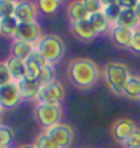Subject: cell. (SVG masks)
<instances>
[{
  "mask_svg": "<svg viewBox=\"0 0 140 148\" xmlns=\"http://www.w3.org/2000/svg\"><path fill=\"white\" fill-rule=\"evenodd\" d=\"M69 80L80 90H89L101 77V69L94 60L87 57H76L68 64Z\"/></svg>",
  "mask_w": 140,
  "mask_h": 148,
  "instance_id": "obj_1",
  "label": "cell"
},
{
  "mask_svg": "<svg viewBox=\"0 0 140 148\" xmlns=\"http://www.w3.org/2000/svg\"><path fill=\"white\" fill-rule=\"evenodd\" d=\"M129 68L118 61H109L102 68V77L109 90L117 95H124L127 83L131 77Z\"/></svg>",
  "mask_w": 140,
  "mask_h": 148,
  "instance_id": "obj_2",
  "label": "cell"
},
{
  "mask_svg": "<svg viewBox=\"0 0 140 148\" xmlns=\"http://www.w3.org/2000/svg\"><path fill=\"white\" fill-rule=\"evenodd\" d=\"M36 49L40 52L49 64L59 63L65 53V44L63 38L57 34H45L37 42Z\"/></svg>",
  "mask_w": 140,
  "mask_h": 148,
  "instance_id": "obj_3",
  "label": "cell"
},
{
  "mask_svg": "<svg viewBox=\"0 0 140 148\" xmlns=\"http://www.w3.org/2000/svg\"><path fill=\"white\" fill-rule=\"evenodd\" d=\"M36 118L44 130L49 129L53 125H57L63 117L61 103H40L36 105Z\"/></svg>",
  "mask_w": 140,
  "mask_h": 148,
  "instance_id": "obj_4",
  "label": "cell"
},
{
  "mask_svg": "<svg viewBox=\"0 0 140 148\" xmlns=\"http://www.w3.org/2000/svg\"><path fill=\"white\" fill-rule=\"evenodd\" d=\"M65 97V88L61 82L54 80L48 84H42L37 98L40 103H61Z\"/></svg>",
  "mask_w": 140,
  "mask_h": 148,
  "instance_id": "obj_5",
  "label": "cell"
},
{
  "mask_svg": "<svg viewBox=\"0 0 140 148\" xmlns=\"http://www.w3.org/2000/svg\"><path fill=\"white\" fill-rule=\"evenodd\" d=\"M23 99L18 90V86L15 82H11L8 84L0 87V106L4 110L18 108Z\"/></svg>",
  "mask_w": 140,
  "mask_h": 148,
  "instance_id": "obj_6",
  "label": "cell"
},
{
  "mask_svg": "<svg viewBox=\"0 0 140 148\" xmlns=\"http://www.w3.org/2000/svg\"><path fill=\"white\" fill-rule=\"evenodd\" d=\"M46 133L52 137L54 143L57 144L60 148H68L71 144H72L73 140V129L71 125L68 124H63L60 122L57 125H53L52 128L45 130Z\"/></svg>",
  "mask_w": 140,
  "mask_h": 148,
  "instance_id": "obj_7",
  "label": "cell"
},
{
  "mask_svg": "<svg viewBox=\"0 0 140 148\" xmlns=\"http://www.w3.org/2000/svg\"><path fill=\"white\" fill-rule=\"evenodd\" d=\"M38 7H37L36 1L32 0H21L15 4L14 10V16L18 19L19 23H26V22H36L38 18Z\"/></svg>",
  "mask_w": 140,
  "mask_h": 148,
  "instance_id": "obj_8",
  "label": "cell"
},
{
  "mask_svg": "<svg viewBox=\"0 0 140 148\" xmlns=\"http://www.w3.org/2000/svg\"><path fill=\"white\" fill-rule=\"evenodd\" d=\"M42 37V32L41 27L38 25V22H26V23H19L16 34L14 40H21L29 44L36 45L37 42L40 41V38Z\"/></svg>",
  "mask_w": 140,
  "mask_h": 148,
  "instance_id": "obj_9",
  "label": "cell"
},
{
  "mask_svg": "<svg viewBox=\"0 0 140 148\" xmlns=\"http://www.w3.org/2000/svg\"><path fill=\"white\" fill-rule=\"evenodd\" d=\"M135 121L128 118V117H122V118H118L113 122L112 125V136L113 139L118 143H124L125 140L129 137V136L133 133V130L136 129Z\"/></svg>",
  "mask_w": 140,
  "mask_h": 148,
  "instance_id": "obj_10",
  "label": "cell"
},
{
  "mask_svg": "<svg viewBox=\"0 0 140 148\" xmlns=\"http://www.w3.org/2000/svg\"><path fill=\"white\" fill-rule=\"evenodd\" d=\"M46 64H48L46 58L37 49H34V52L30 54V57L26 60V77L32 79V80H38L41 69Z\"/></svg>",
  "mask_w": 140,
  "mask_h": 148,
  "instance_id": "obj_11",
  "label": "cell"
},
{
  "mask_svg": "<svg viewBox=\"0 0 140 148\" xmlns=\"http://www.w3.org/2000/svg\"><path fill=\"white\" fill-rule=\"evenodd\" d=\"M71 30L75 36L82 41H93L100 36L98 32L95 30L90 19H83L78 22H71Z\"/></svg>",
  "mask_w": 140,
  "mask_h": 148,
  "instance_id": "obj_12",
  "label": "cell"
},
{
  "mask_svg": "<svg viewBox=\"0 0 140 148\" xmlns=\"http://www.w3.org/2000/svg\"><path fill=\"white\" fill-rule=\"evenodd\" d=\"M16 86L23 101H37L41 87H42L40 80H32L27 77L16 82Z\"/></svg>",
  "mask_w": 140,
  "mask_h": 148,
  "instance_id": "obj_13",
  "label": "cell"
},
{
  "mask_svg": "<svg viewBox=\"0 0 140 148\" xmlns=\"http://www.w3.org/2000/svg\"><path fill=\"white\" fill-rule=\"evenodd\" d=\"M109 36H110L112 42H113L116 46L129 48L131 41H132V36H133V30L127 29V27L118 26V25H114V26L112 27L110 33H109Z\"/></svg>",
  "mask_w": 140,
  "mask_h": 148,
  "instance_id": "obj_14",
  "label": "cell"
},
{
  "mask_svg": "<svg viewBox=\"0 0 140 148\" xmlns=\"http://www.w3.org/2000/svg\"><path fill=\"white\" fill-rule=\"evenodd\" d=\"M5 64L8 67L10 75L12 77V82H19L26 77V60H21L18 57L10 56L5 60Z\"/></svg>",
  "mask_w": 140,
  "mask_h": 148,
  "instance_id": "obj_15",
  "label": "cell"
},
{
  "mask_svg": "<svg viewBox=\"0 0 140 148\" xmlns=\"http://www.w3.org/2000/svg\"><path fill=\"white\" fill-rule=\"evenodd\" d=\"M34 49H36V46L33 44H29V42H25L21 40H12L10 52H11V56H14V57H18L21 60H27L30 57V54L34 52Z\"/></svg>",
  "mask_w": 140,
  "mask_h": 148,
  "instance_id": "obj_16",
  "label": "cell"
},
{
  "mask_svg": "<svg viewBox=\"0 0 140 148\" xmlns=\"http://www.w3.org/2000/svg\"><path fill=\"white\" fill-rule=\"evenodd\" d=\"M67 12H68L69 19H71V22H78V21L89 19V16H90V14L86 10L84 4L82 3V0H71L68 3Z\"/></svg>",
  "mask_w": 140,
  "mask_h": 148,
  "instance_id": "obj_17",
  "label": "cell"
},
{
  "mask_svg": "<svg viewBox=\"0 0 140 148\" xmlns=\"http://www.w3.org/2000/svg\"><path fill=\"white\" fill-rule=\"evenodd\" d=\"M116 25L127 27V29H131V30H136V29H139L140 22H139V19H137V15H136L135 10H122Z\"/></svg>",
  "mask_w": 140,
  "mask_h": 148,
  "instance_id": "obj_18",
  "label": "cell"
},
{
  "mask_svg": "<svg viewBox=\"0 0 140 148\" xmlns=\"http://www.w3.org/2000/svg\"><path fill=\"white\" fill-rule=\"evenodd\" d=\"M89 19H90V22L93 23V26L95 27V30L98 32V34H106V33H110L112 27L114 26V25H112V23L109 22V19L105 16V14L102 12V11L91 14L90 16H89Z\"/></svg>",
  "mask_w": 140,
  "mask_h": 148,
  "instance_id": "obj_19",
  "label": "cell"
},
{
  "mask_svg": "<svg viewBox=\"0 0 140 148\" xmlns=\"http://www.w3.org/2000/svg\"><path fill=\"white\" fill-rule=\"evenodd\" d=\"M19 22L15 16H8V18L0 19V36L5 37V38H15L16 30H18Z\"/></svg>",
  "mask_w": 140,
  "mask_h": 148,
  "instance_id": "obj_20",
  "label": "cell"
},
{
  "mask_svg": "<svg viewBox=\"0 0 140 148\" xmlns=\"http://www.w3.org/2000/svg\"><path fill=\"white\" fill-rule=\"evenodd\" d=\"M124 95L129 99H137L140 101V76H133L132 75L129 77V80L127 83Z\"/></svg>",
  "mask_w": 140,
  "mask_h": 148,
  "instance_id": "obj_21",
  "label": "cell"
},
{
  "mask_svg": "<svg viewBox=\"0 0 140 148\" xmlns=\"http://www.w3.org/2000/svg\"><path fill=\"white\" fill-rule=\"evenodd\" d=\"M38 11L45 15H53L60 7V0H36Z\"/></svg>",
  "mask_w": 140,
  "mask_h": 148,
  "instance_id": "obj_22",
  "label": "cell"
},
{
  "mask_svg": "<svg viewBox=\"0 0 140 148\" xmlns=\"http://www.w3.org/2000/svg\"><path fill=\"white\" fill-rule=\"evenodd\" d=\"M121 11H122V8L117 3L110 4V5H105L104 8H102V12L105 14V16L109 19V22L112 23V25H116V23H117V19H118V16H120Z\"/></svg>",
  "mask_w": 140,
  "mask_h": 148,
  "instance_id": "obj_23",
  "label": "cell"
},
{
  "mask_svg": "<svg viewBox=\"0 0 140 148\" xmlns=\"http://www.w3.org/2000/svg\"><path fill=\"white\" fill-rule=\"evenodd\" d=\"M14 141V132L10 126L0 124V147L10 148Z\"/></svg>",
  "mask_w": 140,
  "mask_h": 148,
  "instance_id": "obj_24",
  "label": "cell"
},
{
  "mask_svg": "<svg viewBox=\"0 0 140 148\" xmlns=\"http://www.w3.org/2000/svg\"><path fill=\"white\" fill-rule=\"evenodd\" d=\"M34 145L37 148H60L45 130L38 133V136L36 137V141H34Z\"/></svg>",
  "mask_w": 140,
  "mask_h": 148,
  "instance_id": "obj_25",
  "label": "cell"
},
{
  "mask_svg": "<svg viewBox=\"0 0 140 148\" xmlns=\"http://www.w3.org/2000/svg\"><path fill=\"white\" fill-rule=\"evenodd\" d=\"M54 76H56V72H54L53 64L48 63L46 65L42 67V69H41V73H40L38 80L41 82V84H48V83H52V82L56 80Z\"/></svg>",
  "mask_w": 140,
  "mask_h": 148,
  "instance_id": "obj_26",
  "label": "cell"
},
{
  "mask_svg": "<svg viewBox=\"0 0 140 148\" xmlns=\"http://www.w3.org/2000/svg\"><path fill=\"white\" fill-rule=\"evenodd\" d=\"M15 4L8 1V0H0V19L8 18L14 15Z\"/></svg>",
  "mask_w": 140,
  "mask_h": 148,
  "instance_id": "obj_27",
  "label": "cell"
},
{
  "mask_svg": "<svg viewBox=\"0 0 140 148\" xmlns=\"http://www.w3.org/2000/svg\"><path fill=\"white\" fill-rule=\"evenodd\" d=\"M122 144L124 148H140V128H136L133 133Z\"/></svg>",
  "mask_w": 140,
  "mask_h": 148,
  "instance_id": "obj_28",
  "label": "cell"
},
{
  "mask_svg": "<svg viewBox=\"0 0 140 148\" xmlns=\"http://www.w3.org/2000/svg\"><path fill=\"white\" fill-rule=\"evenodd\" d=\"M11 82H12V77L10 75L7 64H5V61H0V87L8 84Z\"/></svg>",
  "mask_w": 140,
  "mask_h": 148,
  "instance_id": "obj_29",
  "label": "cell"
},
{
  "mask_svg": "<svg viewBox=\"0 0 140 148\" xmlns=\"http://www.w3.org/2000/svg\"><path fill=\"white\" fill-rule=\"evenodd\" d=\"M82 3L84 4L86 10L89 11V14H95V12H100L102 11V3H101V0H82Z\"/></svg>",
  "mask_w": 140,
  "mask_h": 148,
  "instance_id": "obj_30",
  "label": "cell"
},
{
  "mask_svg": "<svg viewBox=\"0 0 140 148\" xmlns=\"http://www.w3.org/2000/svg\"><path fill=\"white\" fill-rule=\"evenodd\" d=\"M129 49L135 53L140 54V27L133 30V36H132V41L131 45H129Z\"/></svg>",
  "mask_w": 140,
  "mask_h": 148,
  "instance_id": "obj_31",
  "label": "cell"
},
{
  "mask_svg": "<svg viewBox=\"0 0 140 148\" xmlns=\"http://www.w3.org/2000/svg\"><path fill=\"white\" fill-rule=\"evenodd\" d=\"M139 3L140 0H117V4L122 10H135Z\"/></svg>",
  "mask_w": 140,
  "mask_h": 148,
  "instance_id": "obj_32",
  "label": "cell"
},
{
  "mask_svg": "<svg viewBox=\"0 0 140 148\" xmlns=\"http://www.w3.org/2000/svg\"><path fill=\"white\" fill-rule=\"evenodd\" d=\"M101 3H102V7H105V5H110L117 3V0H101Z\"/></svg>",
  "mask_w": 140,
  "mask_h": 148,
  "instance_id": "obj_33",
  "label": "cell"
},
{
  "mask_svg": "<svg viewBox=\"0 0 140 148\" xmlns=\"http://www.w3.org/2000/svg\"><path fill=\"white\" fill-rule=\"evenodd\" d=\"M16 148H37L34 144H22V145H19Z\"/></svg>",
  "mask_w": 140,
  "mask_h": 148,
  "instance_id": "obj_34",
  "label": "cell"
},
{
  "mask_svg": "<svg viewBox=\"0 0 140 148\" xmlns=\"http://www.w3.org/2000/svg\"><path fill=\"white\" fill-rule=\"evenodd\" d=\"M135 12H136V15H137V19H139V22H140V3L137 4V7L135 8Z\"/></svg>",
  "mask_w": 140,
  "mask_h": 148,
  "instance_id": "obj_35",
  "label": "cell"
},
{
  "mask_svg": "<svg viewBox=\"0 0 140 148\" xmlns=\"http://www.w3.org/2000/svg\"><path fill=\"white\" fill-rule=\"evenodd\" d=\"M3 114H4V109L0 106V124H1V120H3Z\"/></svg>",
  "mask_w": 140,
  "mask_h": 148,
  "instance_id": "obj_36",
  "label": "cell"
},
{
  "mask_svg": "<svg viewBox=\"0 0 140 148\" xmlns=\"http://www.w3.org/2000/svg\"><path fill=\"white\" fill-rule=\"evenodd\" d=\"M8 1H11V3H14V4H16L18 1H21V0H8Z\"/></svg>",
  "mask_w": 140,
  "mask_h": 148,
  "instance_id": "obj_37",
  "label": "cell"
},
{
  "mask_svg": "<svg viewBox=\"0 0 140 148\" xmlns=\"http://www.w3.org/2000/svg\"><path fill=\"white\" fill-rule=\"evenodd\" d=\"M0 148H5V147H0Z\"/></svg>",
  "mask_w": 140,
  "mask_h": 148,
  "instance_id": "obj_38",
  "label": "cell"
},
{
  "mask_svg": "<svg viewBox=\"0 0 140 148\" xmlns=\"http://www.w3.org/2000/svg\"><path fill=\"white\" fill-rule=\"evenodd\" d=\"M60 1H61V0H60Z\"/></svg>",
  "mask_w": 140,
  "mask_h": 148,
  "instance_id": "obj_39",
  "label": "cell"
}]
</instances>
